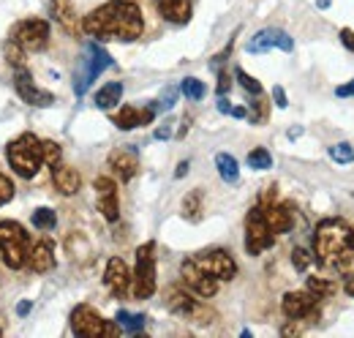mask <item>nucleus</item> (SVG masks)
<instances>
[{
  "label": "nucleus",
  "mask_w": 354,
  "mask_h": 338,
  "mask_svg": "<svg viewBox=\"0 0 354 338\" xmlns=\"http://www.w3.org/2000/svg\"><path fill=\"white\" fill-rule=\"evenodd\" d=\"M82 30L93 36V42L131 44L145 33L142 8L133 0H109L82 19Z\"/></svg>",
  "instance_id": "1"
},
{
  "label": "nucleus",
  "mask_w": 354,
  "mask_h": 338,
  "mask_svg": "<svg viewBox=\"0 0 354 338\" xmlns=\"http://www.w3.org/2000/svg\"><path fill=\"white\" fill-rule=\"evenodd\" d=\"M313 259L344 276H354V226L344 218H324L313 229Z\"/></svg>",
  "instance_id": "2"
},
{
  "label": "nucleus",
  "mask_w": 354,
  "mask_h": 338,
  "mask_svg": "<svg viewBox=\"0 0 354 338\" xmlns=\"http://www.w3.org/2000/svg\"><path fill=\"white\" fill-rule=\"evenodd\" d=\"M6 159L11 169L25 177V180H33L39 175V169L44 164V156H41V139L36 134H19L17 139L8 142L6 148Z\"/></svg>",
  "instance_id": "3"
},
{
  "label": "nucleus",
  "mask_w": 354,
  "mask_h": 338,
  "mask_svg": "<svg viewBox=\"0 0 354 338\" xmlns=\"http://www.w3.org/2000/svg\"><path fill=\"white\" fill-rule=\"evenodd\" d=\"M0 254H3L6 267H11V270H22L28 265L30 235L25 232L22 224H17V221H0Z\"/></svg>",
  "instance_id": "4"
},
{
  "label": "nucleus",
  "mask_w": 354,
  "mask_h": 338,
  "mask_svg": "<svg viewBox=\"0 0 354 338\" xmlns=\"http://www.w3.org/2000/svg\"><path fill=\"white\" fill-rule=\"evenodd\" d=\"M71 333L80 338H118L123 330L118 322L104 319L93 305L82 303L71 311Z\"/></svg>",
  "instance_id": "5"
},
{
  "label": "nucleus",
  "mask_w": 354,
  "mask_h": 338,
  "mask_svg": "<svg viewBox=\"0 0 354 338\" xmlns=\"http://www.w3.org/2000/svg\"><path fill=\"white\" fill-rule=\"evenodd\" d=\"M167 308L175 317H183L185 322H196V325H210L216 319V314L199 297H194V292L185 290V287H169L167 290Z\"/></svg>",
  "instance_id": "6"
},
{
  "label": "nucleus",
  "mask_w": 354,
  "mask_h": 338,
  "mask_svg": "<svg viewBox=\"0 0 354 338\" xmlns=\"http://www.w3.org/2000/svg\"><path fill=\"white\" fill-rule=\"evenodd\" d=\"M115 66V60H112V55L101 46L98 42H90L85 46V57H82V63H80V71L74 74V93L77 96H85L88 93V87L93 84V80H98L106 69H112Z\"/></svg>",
  "instance_id": "7"
},
{
  "label": "nucleus",
  "mask_w": 354,
  "mask_h": 338,
  "mask_svg": "<svg viewBox=\"0 0 354 338\" xmlns=\"http://www.w3.org/2000/svg\"><path fill=\"white\" fill-rule=\"evenodd\" d=\"M131 292L136 300L156 295V243H142L136 249V267L131 273Z\"/></svg>",
  "instance_id": "8"
},
{
  "label": "nucleus",
  "mask_w": 354,
  "mask_h": 338,
  "mask_svg": "<svg viewBox=\"0 0 354 338\" xmlns=\"http://www.w3.org/2000/svg\"><path fill=\"white\" fill-rule=\"evenodd\" d=\"M270 191H267L265 197H262V202H259V211L265 215L267 226L275 232V238L278 235H289L292 229H295V205L292 202H278L275 199V186H267Z\"/></svg>",
  "instance_id": "9"
},
{
  "label": "nucleus",
  "mask_w": 354,
  "mask_h": 338,
  "mask_svg": "<svg viewBox=\"0 0 354 338\" xmlns=\"http://www.w3.org/2000/svg\"><path fill=\"white\" fill-rule=\"evenodd\" d=\"M272 243H275V232L267 226L259 205L251 208L248 215H245V251L251 256H259L262 251L272 249Z\"/></svg>",
  "instance_id": "10"
},
{
  "label": "nucleus",
  "mask_w": 354,
  "mask_h": 338,
  "mask_svg": "<svg viewBox=\"0 0 354 338\" xmlns=\"http://www.w3.org/2000/svg\"><path fill=\"white\" fill-rule=\"evenodd\" d=\"M205 273H210L218 281H232L237 276V262L232 259V254L226 249H205V251L191 256Z\"/></svg>",
  "instance_id": "11"
},
{
  "label": "nucleus",
  "mask_w": 354,
  "mask_h": 338,
  "mask_svg": "<svg viewBox=\"0 0 354 338\" xmlns=\"http://www.w3.org/2000/svg\"><path fill=\"white\" fill-rule=\"evenodd\" d=\"M11 39L19 44L25 52H41L49 44V22H44V19H22L14 28Z\"/></svg>",
  "instance_id": "12"
},
{
  "label": "nucleus",
  "mask_w": 354,
  "mask_h": 338,
  "mask_svg": "<svg viewBox=\"0 0 354 338\" xmlns=\"http://www.w3.org/2000/svg\"><path fill=\"white\" fill-rule=\"evenodd\" d=\"M319 297L310 295L308 290L306 292H286L283 300H281V308L289 319H297V322H316L319 319Z\"/></svg>",
  "instance_id": "13"
},
{
  "label": "nucleus",
  "mask_w": 354,
  "mask_h": 338,
  "mask_svg": "<svg viewBox=\"0 0 354 338\" xmlns=\"http://www.w3.org/2000/svg\"><path fill=\"white\" fill-rule=\"evenodd\" d=\"M180 276H183L185 290H191L196 297H216V292H218V278L205 273L194 259H185L180 265Z\"/></svg>",
  "instance_id": "14"
},
{
  "label": "nucleus",
  "mask_w": 354,
  "mask_h": 338,
  "mask_svg": "<svg viewBox=\"0 0 354 338\" xmlns=\"http://www.w3.org/2000/svg\"><path fill=\"white\" fill-rule=\"evenodd\" d=\"M14 87H17L19 98H22L25 104H30V107H41V109H46V107L55 104V96H52L49 90H41L39 84L33 82L25 66L17 69V74H14Z\"/></svg>",
  "instance_id": "15"
},
{
  "label": "nucleus",
  "mask_w": 354,
  "mask_h": 338,
  "mask_svg": "<svg viewBox=\"0 0 354 338\" xmlns=\"http://www.w3.org/2000/svg\"><path fill=\"white\" fill-rule=\"evenodd\" d=\"M270 49H281V52H292L295 49V39L281 30V28H265L259 30L251 42H248V52L251 55H262V52H270Z\"/></svg>",
  "instance_id": "16"
},
{
  "label": "nucleus",
  "mask_w": 354,
  "mask_h": 338,
  "mask_svg": "<svg viewBox=\"0 0 354 338\" xmlns=\"http://www.w3.org/2000/svg\"><path fill=\"white\" fill-rule=\"evenodd\" d=\"M95 202H98V213L115 224L120 218V205H118V183L112 177H95Z\"/></svg>",
  "instance_id": "17"
},
{
  "label": "nucleus",
  "mask_w": 354,
  "mask_h": 338,
  "mask_svg": "<svg viewBox=\"0 0 354 338\" xmlns=\"http://www.w3.org/2000/svg\"><path fill=\"white\" fill-rule=\"evenodd\" d=\"M104 287H106L115 297L129 295V290H131V270H129V265H126L120 256H112V259L106 262V270H104Z\"/></svg>",
  "instance_id": "18"
},
{
  "label": "nucleus",
  "mask_w": 354,
  "mask_h": 338,
  "mask_svg": "<svg viewBox=\"0 0 354 338\" xmlns=\"http://www.w3.org/2000/svg\"><path fill=\"white\" fill-rule=\"evenodd\" d=\"M156 115H158L156 101H153V104H147V107H131V104H126V107H120V112H115V115H112V123L120 128V131H131V128L153 123V118H156Z\"/></svg>",
  "instance_id": "19"
},
{
  "label": "nucleus",
  "mask_w": 354,
  "mask_h": 338,
  "mask_svg": "<svg viewBox=\"0 0 354 338\" xmlns=\"http://www.w3.org/2000/svg\"><path fill=\"white\" fill-rule=\"evenodd\" d=\"M109 169L115 172V177H120V183H129L139 172V159L133 148H118L109 153Z\"/></svg>",
  "instance_id": "20"
},
{
  "label": "nucleus",
  "mask_w": 354,
  "mask_h": 338,
  "mask_svg": "<svg viewBox=\"0 0 354 338\" xmlns=\"http://www.w3.org/2000/svg\"><path fill=\"white\" fill-rule=\"evenodd\" d=\"M52 183H55V188L63 197H71V194H77L82 188V175L74 167H68V164L60 161V164L52 167Z\"/></svg>",
  "instance_id": "21"
},
{
  "label": "nucleus",
  "mask_w": 354,
  "mask_h": 338,
  "mask_svg": "<svg viewBox=\"0 0 354 338\" xmlns=\"http://www.w3.org/2000/svg\"><path fill=\"white\" fill-rule=\"evenodd\" d=\"M153 3L158 8L161 19L172 22V25H185L191 19V8H194L191 0H153Z\"/></svg>",
  "instance_id": "22"
},
{
  "label": "nucleus",
  "mask_w": 354,
  "mask_h": 338,
  "mask_svg": "<svg viewBox=\"0 0 354 338\" xmlns=\"http://www.w3.org/2000/svg\"><path fill=\"white\" fill-rule=\"evenodd\" d=\"M28 267L33 273H49L55 267V249H52L49 240H41V243H36L30 249V254H28Z\"/></svg>",
  "instance_id": "23"
},
{
  "label": "nucleus",
  "mask_w": 354,
  "mask_h": 338,
  "mask_svg": "<svg viewBox=\"0 0 354 338\" xmlns=\"http://www.w3.org/2000/svg\"><path fill=\"white\" fill-rule=\"evenodd\" d=\"M120 98H123V84L106 82L98 93H95V107L104 109V112H109V109H115V107L120 104Z\"/></svg>",
  "instance_id": "24"
},
{
  "label": "nucleus",
  "mask_w": 354,
  "mask_h": 338,
  "mask_svg": "<svg viewBox=\"0 0 354 338\" xmlns=\"http://www.w3.org/2000/svg\"><path fill=\"white\" fill-rule=\"evenodd\" d=\"M216 169H218L223 183H237L240 180V164L229 153H216Z\"/></svg>",
  "instance_id": "25"
},
{
  "label": "nucleus",
  "mask_w": 354,
  "mask_h": 338,
  "mask_svg": "<svg viewBox=\"0 0 354 338\" xmlns=\"http://www.w3.org/2000/svg\"><path fill=\"white\" fill-rule=\"evenodd\" d=\"M115 322L120 325V330H123V333H129V336H139V333L145 330L147 317H145V314H131V311H118Z\"/></svg>",
  "instance_id": "26"
},
{
  "label": "nucleus",
  "mask_w": 354,
  "mask_h": 338,
  "mask_svg": "<svg viewBox=\"0 0 354 338\" xmlns=\"http://www.w3.org/2000/svg\"><path fill=\"white\" fill-rule=\"evenodd\" d=\"M306 290H308L310 295L319 297V300H327V297L335 295V281L333 278H324V276H308Z\"/></svg>",
  "instance_id": "27"
},
{
  "label": "nucleus",
  "mask_w": 354,
  "mask_h": 338,
  "mask_svg": "<svg viewBox=\"0 0 354 338\" xmlns=\"http://www.w3.org/2000/svg\"><path fill=\"white\" fill-rule=\"evenodd\" d=\"M180 93L188 98V101H202L205 96H207V87L202 80H196V77H185L183 82H180Z\"/></svg>",
  "instance_id": "28"
},
{
  "label": "nucleus",
  "mask_w": 354,
  "mask_h": 338,
  "mask_svg": "<svg viewBox=\"0 0 354 338\" xmlns=\"http://www.w3.org/2000/svg\"><path fill=\"white\" fill-rule=\"evenodd\" d=\"M183 215L188 221H199L202 218V191L185 194V199H183Z\"/></svg>",
  "instance_id": "29"
},
{
  "label": "nucleus",
  "mask_w": 354,
  "mask_h": 338,
  "mask_svg": "<svg viewBox=\"0 0 354 338\" xmlns=\"http://www.w3.org/2000/svg\"><path fill=\"white\" fill-rule=\"evenodd\" d=\"M52 14L60 25H66L68 30H74V11H71V0H52Z\"/></svg>",
  "instance_id": "30"
},
{
  "label": "nucleus",
  "mask_w": 354,
  "mask_h": 338,
  "mask_svg": "<svg viewBox=\"0 0 354 338\" xmlns=\"http://www.w3.org/2000/svg\"><path fill=\"white\" fill-rule=\"evenodd\" d=\"M330 159L335 161V164H341V167H346V164H352L354 161V148L349 142H335V145H330Z\"/></svg>",
  "instance_id": "31"
},
{
  "label": "nucleus",
  "mask_w": 354,
  "mask_h": 338,
  "mask_svg": "<svg viewBox=\"0 0 354 338\" xmlns=\"http://www.w3.org/2000/svg\"><path fill=\"white\" fill-rule=\"evenodd\" d=\"M245 164L251 169H257V172H262V169L272 167V156H270V150H265V148H254V150L248 153Z\"/></svg>",
  "instance_id": "32"
},
{
  "label": "nucleus",
  "mask_w": 354,
  "mask_h": 338,
  "mask_svg": "<svg viewBox=\"0 0 354 338\" xmlns=\"http://www.w3.org/2000/svg\"><path fill=\"white\" fill-rule=\"evenodd\" d=\"M41 156H44V164L55 167L63 161V148L55 139H41Z\"/></svg>",
  "instance_id": "33"
},
{
  "label": "nucleus",
  "mask_w": 354,
  "mask_h": 338,
  "mask_svg": "<svg viewBox=\"0 0 354 338\" xmlns=\"http://www.w3.org/2000/svg\"><path fill=\"white\" fill-rule=\"evenodd\" d=\"M234 80L243 84V90H245V93H251V96H262V93H265V90H262V82H259V80H254L245 69H234Z\"/></svg>",
  "instance_id": "34"
},
{
  "label": "nucleus",
  "mask_w": 354,
  "mask_h": 338,
  "mask_svg": "<svg viewBox=\"0 0 354 338\" xmlns=\"http://www.w3.org/2000/svg\"><path fill=\"white\" fill-rule=\"evenodd\" d=\"M55 224H57V215L52 208H39V211H33V226L36 229H55Z\"/></svg>",
  "instance_id": "35"
},
{
  "label": "nucleus",
  "mask_w": 354,
  "mask_h": 338,
  "mask_svg": "<svg viewBox=\"0 0 354 338\" xmlns=\"http://www.w3.org/2000/svg\"><path fill=\"white\" fill-rule=\"evenodd\" d=\"M292 265H295L297 273H306L310 265H313V254H310L308 249H303V246H297V249L292 251Z\"/></svg>",
  "instance_id": "36"
},
{
  "label": "nucleus",
  "mask_w": 354,
  "mask_h": 338,
  "mask_svg": "<svg viewBox=\"0 0 354 338\" xmlns=\"http://www.w3.org/2000/svg\"><path fill=\"white\" fill-rule=\"evenodd\" d=\"M257 101H251V112H248V118H251V123H257V126H262L267 121V104L262 96H254Z\"/></svg>",
  "instance_id": "37"
},
{
  "label": "nucleus",
  "mask_w": 354,
  "mask_h": 338,
  "mask_svg": "<svg viewBox=\"0 0 354 338\" xmlns=\"http://www.w3.org/2000/svg\"><path fill=\"white\" fill-rule=\"evenodd\" d=\"M3 49H6V60H8V63H14L17 69H19V66H25V57H22V52H25V49L14 42V39H11V42H6Z\"/></svg>",
  "instance_id": "38"
},
{
  "label": "nucleus",
  "mask_w": 354,
  "mask_h": 338,
  "mask_svg": "<svg viewBox=\"0 0 354 338\" xmlns=\"http://www.w3.org/2000/svg\"><path fill=\"white\" fill-rule=\"evenodd\" d=\"M175 101H177V90L175 87H167L164 98H161V101H156V109H158V112H169V109L175 107Z\"/></svg>",
  "instance_id": "39"
},
{
  "label": "nucleus",
  "mask_w": 354,
  "mask_h": 338,
  "mask_svg": "<svg viewBox=\"0 0 354 338\" xmlns=\"http://www.w3.org/2000/svg\"><path fill=\"white\" fill-rule=\"evenodd\" d=\"M11 197H14V183L0 172V208H3L6 202H11Z\"/></svg>",
  "instance_id": "40"
},
{
  "label": "nucleus",
  "mask_w": 354,
  "mask_h": 338,
  "mask_svg": "<svg viewBox=\"0 0 354 338\" xmlns=\"http://www.w3.org/2000/svg\"><path fill=\"white\" fill-rule=\"evenodd\" d=\"M303 330H306V325H303V322L289 319V325H283V328H281V336H300Z\"/></svg>",
  "instance_id": "41"
},
{
  "label": "nucleus",
  "mask_w": 354,
  "mask_h": 338,
  "mask_svg": "<svg viewBox=\"0 0 354 338\" xmlns=\"http://www.w3.org/2000/svg\"><path fill=\"white\" fill-rule=\"evenodd\" d=\"M272 101H275V107H281V109H286V107H289V101H286V90H283L281 84H275V87H272Z\"/></svg>",
  "instance_id": "42"
},
{
  "label": "nucleus",
  "mask_w": 354,
  "mask_h": 338,
  "mask_svg": "<svg viewBox=\"0 0 354 338\" xmlns=\"http://www.w3.org/2000/svg\"><path fill=\"white\" fill-rule=\"evenodd\" d=\"M229 87H232V77H229V71H221V74H218V84H216L218 96H226V93H229Z\"/></svg>",
  "instance_id": "43"
},
{
  "label": "nucleus",
  "mask_w": 354,
  "mask_h": 338,
  "mask_svg": "<svg viewBox=\"0 0 354 338\" xmlns=\"http://www.w3.org/2000/svg\"><path fill=\"white\" fill-rule=\"evenodd\" d=\"M335 96H338V98H352L354 96V80L352 82H346V84H338V87H335Z\"/></svg>",
  "instance_id": "44"
},
{
  "label": "nucleus",
  "mask_w": 354,
  "mask_h": 338,
  "mask_svg": "<svg viewBox=\"0 0 354 338\" xmlns=\"http://www.w3.org/2000/svg\"><path fill=\"white\" fill-rule=\"evenodd\" d=\"M338 36H341V44H344V46H346L349 52H354V30H349V28H344V30H341Z\"/></svg>",
  "instance_id": "45"
},
{
  "label": "nucleus",
  "mask_w": 354,
  "mask_h": 338,
  "mask_svg": "<svg viewBox=\"0 0 354 338\" xmlns=\"http://www.w3.org/2000/svg\"><path fill=\"white\" fill-rule=\"evenodd\" d=\"M172 136V126L169 123H164L161 128H156V139H169Z\"/></svg>",
  "instance_id": "46"
},
{
  "label": "nucleus",
  "mask_w": 354,
  "mask_h": 338,
  "mask_svg": "<svg viewBox=\"0 0 354 338\" xmlns=\"http://www.w3.org/2000/svg\"><path fill=\"white\" fill-rule=\"evenodd\" d=\"M229 115H232V118H237V121H243V118H248V109H245V107H232V109H229Z\"/></svg>",
  "instance_id": "47"
},
{
  "label": "nucleus",
  "mask_w": 354,
  "mask_h": 338,
  "mask_svg": "<svg viewBox=\"0 0 354 338\" xmlns=\"http://www.w3.org/2000/svg\"><path fill=\"white\" fill-rule=\"evenodd\" d=\"M30 308H33V303H30V300H22V303L17 305V314H19V317H28V314H30Z\"/></svg>",
  "instance_id": "48"
},
{
  "label": "nucleus",
  "mask_w": 354,
  "mask_h": 338,
  "mask_svg": "<svg viewBox=\"0 0 354 338\" xmlns=\"http://www.w3.org/2000/svg\"><path fill=\"white\" fill-rule=\"evenodd\" d=\"M229 109H232L229 98H226V96H218V112H221V115H229Z\"/></svg>",
  "instance_id": "49"
},
{
  "label": "nucleus",
  "mask_w": 354,
  "mask_h": 338,
  "mask_svg": "<svg viewBox=\"0 0 354 338\" xmlns=\"http://www.w3.org/2000/svg\"><path fill=\"white\" fill-rule=\"evenodd\" d=\"M188 167H191L188 161H180V164H177V169H175V177H185V175H188Z\"/></svg>",
  "instance_id": "50"
},
{
  "label": "nucleus",
  "mask_w": 354,
  "mask_h": 338,
  "mask_svg": "<svg viewBox=\"0 0 354 338\" xmlns=\"http://www.w3.org/2000/svg\"><path fill=\"white\" fill-rule=\"evenodd\" d=\"M344 290L354 297V276H352V278H344Z\"/></svg>",
  "instance_id": "51"
},
{
  "label": "nucleus",
  "mask_w": 354,
  "mask_h": 338,
  "mask_svg": "<svg viewBox=\"0 0 354 338\" xmlns=\"http://www.w3.org/2000/svg\"><path fill=\"white\" fill-rule=\"evenodd\" d=\"M300 134H303V128H300V126L289 128V139H297V136H300Z\"/></svg>",
  "instance_id": "52"
},
{
  "label": "nucleus",
  "mask_w": 354,
  "mask_h": 338,
  "mask_svg": "<svg viewBox=\"0 0 354 338\" xmlns=\"http://www.w3.org/2000/svg\"><path fill=\"white\" fill-rule=\"evenodd\" d=\"M316 6H319V8H330V6H333V0H316Z\"/></svg>",
  "instance_id": "53"
},
{
  "label": "nucleus",
  "mask_w": 354,
  "mask_h": 338,
  "mask_svg": "<svg viewBox=\"0 0 354 338\" xmlns=\"http://www.w3.org/2000/svg\"><path fill=\"white\" fill-rule=\"evenodd\" d=\"M0 336H3V328H0Z\"/></svg>",
  "instance_id": "54"
}]
</instances>
